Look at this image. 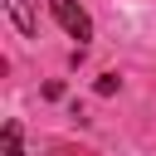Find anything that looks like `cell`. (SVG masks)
Masks as SVG:
<instances>
[{"label": "cell", "instance_id": "1", "mask_svg": "<svg viewBox=\"0 0 156 156\" xmlns=\"http://www.w3.org/2000/svg\"><path fill=\"white\" fill-rule=\"evenodd\" d=\"M49 10H54V20L63 24L68 39H78V44L93 39V15L83 10V0H49Z\"/></svg>", "mask_w": 156, "mask_h": 156}, {"label": "cell", "instance_id": "2", "mask_svg": "<svg viewBox=\"0 0 156 156\" xmlns=\"http://www.w3.org/2000/svg\"><path fill=\"white\" fill-rule=\"evenodd\" d=\"M5 10H10L20 34H29V39L39 34V0H5Z\"/></svg>", "mask_w": 156, "mask_h": 156}, {"label": "cell", "instance_id": "3", "mask_svg": "<svg viewBox=\"0 0 156 156\" xmlns=\"http://www.w3.org/2000/svg\"><path fill=\"white\" fill-rule=\"evenodd\" d=\"M5 156H24V146H20V127H15V122L5 127Z\"/></svg>", "mask_w": 156, "mask_h": 156}, {"label": "cell", "instance_id": "4", "mask_svg": "<svg viewBox=\"0 0 156 156\" xmlns=\"http://www.w3.org/2000/svg\"><path fill=\"white\" fill-rule=\"evenodd\" d=\"M98 93H102V98H107V93H117V78H112V73H102V78H98Z\"/></svg>", "mask_w": 156, "mask_h": 156}]
</instances>
